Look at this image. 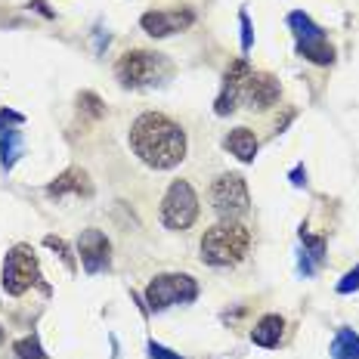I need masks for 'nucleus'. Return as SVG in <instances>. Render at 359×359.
Wrapping results in <instances>:
<instances>
[{"label":"nucleus","instance_id":"f257e3e1","mask_svg":"<svg viewBox=\"0 0 359 359\" xmlns=\"http://www.w3.org/2000/svg\"><path fill=\"white\" fill-rule=\"evenodd\" d=\"M130 149L149 168L170 170L186 158V130L168 115L146 111L130 127Z\"/></svg>","mask_w":359,"mask_h":359},{"label":"nucleus","instance_id":"f03ea898","mask_svg":"<svg viewBox=\"0 0 359 359\" xmlns=\"http://www.w3.org/2000/svg\"><path fill=\"white\" fill-rule=\"evenodd\" d=\"M201 260L211 266H236L251 251V229L238 220H223L201 236Z\"/></svg>","mask_w":359,"mask_h":359},{"label":"nucleus","instance_id":"7ed1b4c3","mask_svg":"<svg viewBox=\"0 0 359 359\" xmlns=\"http://www.w3.org/2000/svg\"><path fill=\"white\" fill-rule=\"evenodd\" d=\"M115 74L124 87H149L168 78L170 62L161 53H152V50H130V53L118 59Z\"/></svg>","mask_w":359,"mask_h":359},{"label":"nucleus","instance_id":"20e7f679","mask_svg":"<svg viewBox=\"0 0 359 359\" xmlns=\"http://www.w3.org/2000/svg\"><path fill=\"white\" fill-rule=\"evenodd\" d=\"M198 297V285L192 276L186 273H161L149 282L146 288V304L149 310H168L174 304H189Z\"/></svg>","mask_w":359,"mask_h":359},{"label":"nucleus","instance_id":"39448f33","mask_svg":"<svg viewBox=\"0 0 359 359\" xmlns=\"http://www.w3.org/2000/svg\"><path fill=\"white\" fill-rule=\"evenodd\" d=\"M198 217V196L186 180H174L161 198V223L168 229H189Z\"/></svg>","mask_w":359,"mask_h":359},{"label":"nucleus","instance_id":"423d86ee","mask_svg":"<svg viewBox=\"0 0 359 359\" xmlns=\"http://www.w3.org/2000/svg\"><path fill=\"white\" fill-rule=\"evenodd\" d=\"M41 279V266H37V257L28 245H16L4 260V288L6 294L19 297L25 294L34 282Z\"/></svg>","mask_w":359,"mask_h":359},{"label":"nucleus","instance_id":"0eeeda50","mask_svg":"<svg viewBox=\"0 0 359 359\" xmlns=\"http://www.w3.org/2000/svg\"><path fill=\"white\" fill-rule=\"evenodd\" d=\"M211 205L214 211L226 220H236L248 211V186L238 174H220L211 186Z\"/></svg>","mask_w":359,"mask_h":359},{"label":"nucleus","instance_id":"6e6552de","mask_svg":"<svg viewBox=\"0 0 359 359\" xmlns=\"http://www.w3.org/2000/svg\"><path fill=\"white\" fill-rule=\"evenodd\" d=\"M248 78H251L248 62H245V59H236V62L226 69V74H223V87H220V96H217V106H214L217 115H229V111L236 109V102H238V96H242L245 84H248Z\"/></svg>","mask_w":359,"mask_h":359},{"label":"nucleus","instance_id":"1a4fd4ad","mask_svg":"<svg viewBox=\"0 0 359 359\" xmlns=\"http://www.w3.org/2000/svg\"><path fill=\"white\" fill-rule=\"evenodd\" d=\"M196 22V16H192L189 10H155V13H146L143 19H140V25H143L146 34L152 37H170L177 32H186V28Z\"/></svg>","mask_w":359,"mask_h":359},{"label":"nucleus","instance_id":"9d476101","mask_svg":"<svg viewBox=\"0 0 359 359\" xmlns=\"http://www.w3.org/2000/svg\"><path fill=\"white\" fill-rule=\"evenodd\" d=\"M109 238L100 229H84L78 242V254H81V264H84L87 273H102L109 266Z\"/></svg>","mask_w":359,"mask_h":359},{"label":"nucleus","instance_id":"9b49d317","mask_svg":"<svg viewBox=\"0 0 359 359\" xmlns=\"http://www.w3.org/2000/svg\"><path fill=\"white\" fill-rule=\"evenodd\" d=\"M242 93H245V100H248L251 109H269L273 102H279L282 87H279V81H276L273 74L251 72V78H248V84H245Z\"/></svg>","mask_w":359,"mask_h":359},{"label":"nucleus","instance_id":"f8f14e48","mask_svg":"<svg viewBox=\"0 0 359 359\" xmlns=\"http://www.w3.org/2000/svg\"><path fill=\"white\" fill-rule=\"evenodd\" d=\"M47 196H53V198H62V196H93V186H90V177L84 174V170L72 168V170H65L56 183L47 186Z\"/></svg>","mask_w":359,"mask_h":359},{"label":"nucleus","instance_id":"ddd939ff","mask_svg":"<svg viewBox=\"0 0 359 359\" xmlns=\"http://www.w3.org/2000/svg\"><path fill=\"white\" fill-rule=\"evenodd\" d=\"M282 332H285V319L276 316V313H266V316H260L257 325L251 328V341L257 344V347L273 350V347H279Z\"/></svg>","mask_w":359,"mask_h":359},{"label":"nucleus","instance_id":"4468645a","mask_svg":"<svg viewBox=\"0 0 359 359\" xmlns=\"http://www.w3.org/2000/svg\"><path fill=\"white\" fill-rule=\"evenodd\" d=\"M223 146H226L238 161H254V155H257V137H254V130H248V127L229 130V137L223 140Z\"/></svg>","mask_w":359,"mask_h":359},{"label":"nucleus","instance_id":"2eb2a0df","mask_svg":"<svg viewBox=\"0 0 359 359\" xmlns=\"http://www.w3.org/2000/svg\"><path fill=\"white\" fill-rule=\"evenodd\" d=\"M301 245H304V254H301V273L304 276H313L316 264H323L325 257V242L319 236H310L306 226H301Z\"/></svg>","mask_w":359,"mask_h":359},{"label":"nucleus","instance_id":"dca6fc26","mask_svg":"<svg viewBox=\"0 0 359 359\" xmlns=\"http://www.w3.org/2000/svg\"><path fill=\"white\" fill-rule=\"evenodd\" d=\"M297 53L304 59H310V62L316 65H332L334 62V47L325 41V37H316V41H301L297 43Z\"/></svg>","mask_w":359,"mask_h":359},{"label":"nucleus","instance_id":"f3484780","mask_svg":"<svg viewBox=\"0 0 359 359\" xmlns=\"http://www.w3.org/2000/svg\"><path fill=\"white\" fill-rule=\"evenodd\" d=\"M332 359H359V334L353 328H341L332 341Z\"/></svg>","mask_w":359,"mask_h":359},{"label":"nucleus","instance_id":"a211bd4d","mask_svg":"<svg viewBox=\"0 0 359 359\" xmlns=\"http://www.w3.org/2000/svg\"><path fill=\"white\" fill-rule=\"evenodd\" d=\"M288 25H291V32H294L297 43H301V41H316V37H325L323 28H319L316 22L306 16V13H291V16H288Z\"/></svg>","mask_w":359,"mask_h":359},{"label":"nucleus","instance_id":"6ab92c4d","mask_svg":"<svg viewBox=\"0 0 359 359\" xmlns=\"http://www.w3.org/2000/svg\"><path fill=\"white\" fill-rule=\"evenodd\" d=\"M19 155H22V133L19 130H6L4 143H0V164L10 170L13 164L19 161Z\"/></svg>","mask_w":359,"mask_h":359},{"label":"nucleus","instance_id":"aec40b11","mask_svg":"<svg viewBox=\"0 0 359 359\" xmlns=\"http://www.w3.org/2000/svg\"><path fill=\"white\" fill-rule=\"evenodd\" d=\"M13 350H16V356L19 359H43V350H41V341L34 338H22V341H16L13 344Z\"/></svg>","mask_w":359,"mask_h":359},{"label":"nucleus","instance_id":"412c9836","mask_svg":"<svg viewBox=\"0 0 359 359\" xmlns=\"http://www.w3.org/2000/svg\"><path fill=\"white\" fill-rule=\"evenodd\" d=\"M78 106H81V111H87L90 118H102V111H106V109H102V100L96 93H81L78 96Z\"/></svg>","mask_w":359,"mask_h":359},{"label":"nucleus","instance_id":"4be33fe9","mask_svg":"<svg viewBox=\"0 0 359 359\" xmlns=\"http://www.w3.org/2000/svg\"><path fill=\"white\" fill-rule=\"evenodd\" d=\"M353 291H359V266H353L347 276L338 282V294H353Z\"/></svg>","mask_w":359,"mask_h":359},{"label":"nucleus","instance_id":"5701e85b","mask_svg":"<svg viewBox=\"0 0 359 359\" xmlns=\"http://www.w3.org/2000/svg\"><path fill=\"white\" fill-rule=\"evenodd\" d=\"M43 242H47V248L59 251V257L65 260V266H69V269H74V257L69 254V248H65V242H62V238H56V236H47V238H43Z\"/></svg>","mask_w":359,"mask_h":359},{"label":"nucleus","instance_id":"b1692460","mask_svg":"<svg viewBox=\"0 0 359 359\" xmlns=\"http://www.w3.org/2000/svg\"><path fill=\"white\" fill-rule=\"evenodd\" d=\"M238 22H242V50H245V53H248V50H251V43H254V37H251V19L242 13V16H238Z\"/></svg>","mask_w":359,"mask_h":359},{"label":"nucleus","instance_id":"393cba45","mask_svg":"<svg viewBox=\"0 0 359 359\" xmlns=\"http://www.w3.org/2000/svg\"><path fill=\"white\" fill-rule=\"evenodd\" d=\"M149 356H152V359H180L177 353H170V350L168 347H161V344H149Z\"/></svg>","mask_w":359,"mask_h":359},{"label":"nucleus","instance_id":"a878e982","mask_svg":"<svg viewBox=\"0 0 359 359\" xmlns=\"http://www.w3.org/2000/svg\"><path fill=\"white\" fill-rule=\"evenodd\" d=\"M6 124H22V115H16V111H10V109H4V111H0V133H6L4 130Z\"/></svg>","mask_w":359,"mask_h":359},{"label":"nucleus","instance_id":"bb28decb","mask_svg":"<svg viewBox=\"0 0 359 359\" xmlns=\"http://www.w3.org/2000/svg\"><path fill=\"white\" fill-rule=\"evenodd\" d=\"M0 338H4V334H0Z\"/></svg>","mask_w":359,"mask_h":359}]
</instances>
